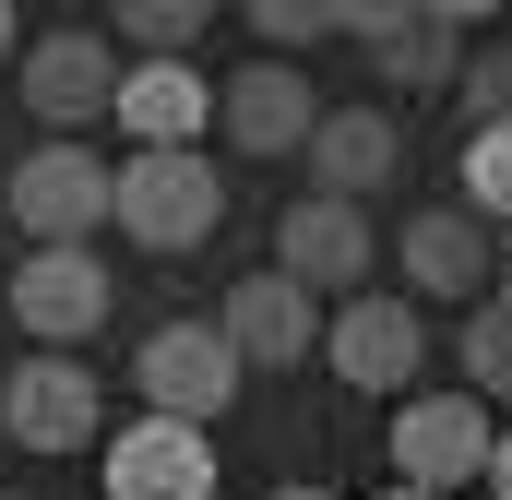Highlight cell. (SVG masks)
Segmentation results:
<instances>
[{
  "label": "cell",
  "instance_id": "1",
  "mask_svg": "<svg viewBox=\"0 0 512 500\" xmlns=\"http://www.w3.org/2000/svg\"><path fill=\"white\" fill-rule=\"evenodd\" d=\"M131 381H143V417H179V429H215L227 405H239V346L215 334V322H155L143 346H131Z\"/></svg>",
  "mask_w": 512,
  "mask_h": 500
},
{
  "label": "cell",
  "instance_id": "2",
  "mask_svg": "<svg viewBox=\"0 0 512 500\" xmlns=\"http://www.w3.org/2000/svg\"><path fill=\"white\" fill-rule=\"evenodd\" d=\"M12 227L36 250H96V227H120V167H96L84 143H48L12 167Z\"/></svg>",
  "mask_w": 512,
  "mask_h": 500
},
{
  "label": "cell",
  "instance_id": "3",
  "mask_svg": "<svg viewBox=\"0 0 512 500\" xmlns=\"http://www.w3.org/2000/svg\"><path fill=\"white\" fill-rule=\"evenodd\" d=\"M12 84H24V108H36L48 131H96V120H120L131 60H120V36H96V24H60V36H36V48L12 60Z\"/></svg>",
  "mask_w": 512,
  "mask_h": 500
},
{
  "label": "cell",
  "instance_id": "4",
  "mask_svg": "<svg viewBox=\"0 0 512 500\" xmlns=\"http://www.w3.org/2000/svg\"><path fill=\"white\" fill-rule=\"evenodd\" d=\"M227 227V179L215 155H120V239L143 250H203Z\"/></svg>",
  "mask_w": 512,
  "mask_h": 500
},
{
  "label": "cell",
  "instance_id": "5",
  "mask_svg": "<svg viewBox=\"0 0 512 500\" xmlns=\"http://www.w3.org/2000/svg\"><path fill=\"white\" fill-rule=\"evenodd\" d=\"M489 405L453 381V393H405L393 405V489H429V500H453L465 477H489Z\"/></svg>",
  "mask_w": 512,
  "mask_h": 500
},
{
  "label": "cell",
  "instance_id": "6",
  "mask_svg": "<svg viewBox=\"0 0 512 500\" xmlns=\"http://www.w3.org/2000/svg\"><path fill=\"white\" fill-rule=\"evenodd\" d=\"M0 429L24 441V453H84V441H108V393L84 358H24V370L0 381Z\"/></svg>",
  "mask_w": 512,
  "mask_h": 500
},
{
  "label": "cell",
  "instance_id": "7",
  "mask_svg": "<svg viewBox=\"0 0 512 500\" xmlns=\"http://www.w3.org/2000/svg\"><path fill=\"white\" fill-rule=\"evenodd\" d=\"M274 274L286 286H310V298H370V262H382V227H370V203H286V227H274Z\"/></svg>",
  "mask_w": 512,
  "mask_h": 500
},
{
  "label": "cell",
  "instance_id": "8",
  "mask_svg": "<svg viewBox=\"0 0 512 500\" xmlns=\"http://www.w3.org/2000/svg\"><path fill=\"white\" fill-rule=\"evenodd\" d=\"M322 358H334V381H358V393H417V370H429V322H417V298H346L334 322H322Z\"/></svg>",
  "mask_w": 512,
  "mask_h": 500
},
{
  "label": "cell",
  "instance_id": "9",
  "mask_svg": "<svg viewBox=\"0 0 512 500\" xmlns=\"http://www.w3.org/2000/svg\"><path fill=\"white\" fill-rule=\"evenodd\" d=\"M346 36L382 60V84H453L477 12H453V0H370V12H346Z\"/></svg>",
  "mask_w": 512,
  "mask_h": 500
},
{
  "label": "cell",
  "instance_id": "10",
  "mask_svg": "<svg viewBox=\"0 0 512 500\" xmlns=\"http://www.w3.org/2000/svg\"><path fill=\"white\" fill-rule=\"evenodd\" d=\"M108 298H120V286H108V262H96V250H24V262H12V322H24L48 358H60V346H84V334L108 322Z\"/></svg>",
  "mask_w": 512,
  "mask_h": 500
},
{
  "label": "cell",
  "instance_id": "11",
  "mask_svg": "<svg viewBox=\"0 0 512 500\" xmlns=\"http://www.w3.org/2000/svg\"><path fill=\"white\" fill-rule=\"evenodd\" d=\"M215 334L239 346V370H298V358H322V298L286 286V274H239Z\"/></svg>",
  "mask_w": 512,
  "mask_h": 500
},
{
  "label": "cell",
  "instance_id": "12",
  "mask_svg": "<svg viewBox=\"0 0 512 500\" xmlns=\"http://www.w3.org/2000/svg\"><path fill=\"white\" fill-rule=\"evenodd\" d=\"M108 500H215V441L179 417L108 429Z\"/></svg>",
  "mask_w": 512,
  "mask_h": 500
},
{
  "label": "cell",
  "instance_id": "13",
  "mask_svg": "<svg viewBox=\"0 0 512 500\" xmlns=\"http://www.w3.org/2000/svg\"><path fill=\"white\" fill-rule=\"evenodd\" d=\"M215 120L239 155H310V131H322V96H310V72L298 60H251L227 96H215Z\"/></svg>",
  "mask_w": 512,
  "mask_h": 500
},
{
  "label": "cell",
  "instance_id": "14",
  "mask_svg": "<svg viewBox=\"0 0 512 500\" xmlns=\"http://www.w3.org/2000/svg\"><path fill=\"white\" fill-rule=\"evenodd\" d=\"M203 120H215V84H203L191 60H131V84H120L131 155H191V143H203Z\"/></svg>",
  "mask_w": 512,
  "mask_h": 500
},
{
  "label": "cell",
  "instance_id": "15",
  "mask_svg": "<svg viewBox=\"0 0 512 500\" xmlns=\"http://www.w3.org/2000/svg\"><path fill=\"white\" fill-rule=\"evenodd\" d=\"M393 167H405V143H393L382 108H322V131H310V191L322 203H370V191H393Z\"/></svg>",
  "mask_w": 512,
  "mask_h": 500
},
{
  "label": "cell",
  "instance_id": "16",
  "mask_svg": "<svg viewBox=\"0 0 512 500\" xmlns=\"http://www.w3.org/2000/svg\"><path fill=\"white\" fill-rule=\"evenodd\" d=\"M405 286L417 298H477V274H489V227L465 215V203H441V215H405Z\"/></svg>",
  "mask_w": 512,
  "mask_h": 500
},
{
  "label": "cell",
  "instance_id": "17",
  "mask_svg": "<svg viewBox=\"0 0 512 500\" xmlns=\"http://www.w3.org/2000/svg\"><path fill=\"white\" fill-rule=\"evenodd\" d=\"M465 215L477 227H512V120L465 131Z\"/></svg>",
  "mask_w": 512,
  "mask_h": 500
},
{
  "label": "cell",
  "instance_id": "18",
  "mask_svg": "<svg viewBox=\"0 0 512 500\" xmlns=\"http://www.w3.org/2000/svg\"><path fill=\"white\" fill-rule=\"evenodd\" d=\"M453 358H465V393L477 405H512V310H477Z\"/></svg>",
  "mask_w": 512,
  "mask_h": 500
},
{
  "label": "cell",
  "instance_id": "19",
  "mask_svg": "<svg viewBox=\"0 0 512 500\" xmlns=\"http://www.w3.org/2000/svg\"><path fill=\"white\" fill-rule=\"evenodd\" d=\"M203 24H215L203 0H131V12H120V48H167V60H179V48H203Z\"/></svg>",
  "mask_w": 512,
  "mask_h": 500
},
{
  "label": "cell",
  "instance_id": "20",
  "mask_svg": "<svg viewBox=\"0 0 512 500\" xmlns=\"http://www.w3.org/2000/svg\"><path fill=\"white\" fill-rule=\"evenodd\" d=\"M251 24H262V48H274V60H286V48H322V36H346V12H322V0H262Z\"/></svg>",
  "mask_w": 512,
  "mask_h": 500
},
{
  "label": "cell",
  "instance_id": "21",
  "mask_svg": "<svg viewBox=\"0 0 512 500\" xmlns=\"http://www.w3.org/2000/svg\"><path fill=\"white\" fill-rule=\"evenodd\" d=\"M489 120H512V48L465 60V131H489Z\"/></svg>",
  "mask_w": 512,
  "mask_h": 500
},
{
  "label": "cell",
  "instance_id": "22",
  "mask_svg": "<svg viewBox=\"0 0 512 500\" xmlns=\"http://www.w3.org/2000/svg\"><path fill=\"white\" fill-rule=\"evenodd\" d=\"M489 489L512 500V429H501V441H489Z\"/></svg>",
  "mask_w": 512,
  "mask_h": 500
},
{
  "label": "cell",
  "instance_id": "23",
  "mask_svg": "<svg viewBox=\"0 0 512 500\" xmlns=\"http://www.w3.org/2000/svg\"><path fill=\"white\" fill-rule=\"evenodd\" d=\"M0 60H24V24H12V0H0Z\"/></svg>",
  "mask_w": 512,
  "mask_h": 500
},
{
  "label": "cell",
  "instance_id": "24",
  "mask_svg": "<svg viewBox=\"0 0 512 500\" xmlns=\"http://www.w3.org/2000/svg\"><path fill=\"white\" fill-rule=\"evenodd\" d=\"M274 500H334V489H310V477H298V489H274Z\"/></svg>",
  "mask_w": 512,
  "mask_h": 500
},
{
  "label": "cell",
  "instance_id": "25",
  "mask_svg": "<svg viewBox=\"0 0 512 500\" xmlns=\"http://www.w3.org/2000/svg\"><path fill=\"white\" fill-rule=\"evenodd\" d=\"M382 500H429V489H382Z\"/></svg>",
  "mask_w": 512,
  "mask_h": 500
},
{
  "label": "cell",
  "instance_id": "26",
  "mask_svg": "<svg viewBox=\"0 0 512 500\" xmlns=\"http://www.w3.org/2000/svg\"><path fill=\"white\" fill-rule=\"evenodd\" d=\"M501 310H512V274H501Z\"/></svg>",
  "mask_w": 512,
  "mask_h": 500
}]
</instances>
